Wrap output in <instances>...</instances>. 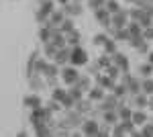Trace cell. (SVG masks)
I'll return each instance as SVG.
<instances>
[{
	"label": "cell",
	"instance_id": "cell-1",
	"mask_svg": "<svg viewBox=\"0 0 153 137\" xmlns=\"http://www.w3.org/2000/svg\"><path fill=\"white\" fill-rule=\"evenodd\" d=\"M98 131H100V123H98L96 119L82 121V133H84V137H94Z\"/></svg>",
	"mask_w": 153,
	"mask_h": 137
},
{
	"label": "cell",
	"instance_id": "cell-2",
	"mask_svg": "<svg viewBox=\"0 0 153 137\" xmlns=\"http://www.w3.org/2000/svg\"><path fill=\"white\" fill-rule=\"evenodd\" d=\"M70 61L74 66H84L88 61V55H86V51H84L82 47H74L70 53Z\"/></svg>",
	"mask_w": 153,
	"mask_h": 137
},
{
	"label": "cell",
	"instance_id": "cell-3",
	"mask_svg": "<svg viewBox=\"0 0 153 137\" xmlns=\"http://www.w3.org/2000/svg\"><path fill=\"white\" fill-rule=\"evenodd\" d=\"M59 76H61V80L65 82V84H70V86L80 78V74H78V70H76V68H63L61 72H59Z\"/></svg>",
	"mask_w": 153,
	"mask_h": 137
},
{
	"label": "cell",
	"instance_id": "cell-4",
	"mask_svg": "<svg viewBox=\"0 0 153 137\" xmlns=\"http://www.w3.org/2000/svg\"><path fill=\"white\" fill-rule=\"evenodd\" d=\"M131 103H133L135 109H145V106H149V96H147V94H143V92L131 94Z\"/></svg>",
	"mask_w": 153,
	"mask_h": 137
},
{
	"label": "cell",
	"instance_id": "cell-5",
	"mask_svg": "<svg viewBox=\"0 0 153 137\" xmlns=\"http://www.w3.org/2000/svg\"><path fill=\"white\" fill-rule=\"evenodd\" d=\"M112 59H114V66H117L120 72H127V70H129V59L123 55V53H117V51H114V53H112Z\"/></svg>",
	"mask_w": 153,
	"mask_h": 137
},
{
	"label": "cell",
	"instance_id": "cell-6",
	"mask_svg": "<svg viewBox=\"0 0 153 137\" xmlns=\"http://www.w3.org/2000/svg\"><path fill=\"white\" fill-rule=\"evenodd\" d=\"M131 121L135 123V127H137V125H145V123H147V115L143 113V109H137V111H133Z\"/></svg>",
	"mask_w": 153,
	"mask_h": 137
},
{
	"label": "cell",
	"instance_id": "cell-7",
	"mask_svg": "<svg viewBox=\"0 0 153 137\" xmlns=\"http://www.w3.org/2000/svg\"><path fill=\"white\" fill-rule=\"evenodd\" d=\"M96 82H98V86H100V88H104V90L114 86V80H112L108 74H104V76H100V74H98V76H96Z\"/></svg>",
	"mask_w": 153,
	"mask_h": 137
},
{
	"label": "cell",
	"instance_id": "cell-8",
	"mask_svg": "<svg viewBox=\"0 0 153 137\" xmlns=\"http://www.w3.org/2000/svg\"><path fill=\"white\" fill-rule=\"evenodd\" d=\"M88 94H90V100H102V98H104V88L92 86V88L88 90Z\"/></svg>",
	"mask_w": 153,
	"mask_h": 137
},
{
	"label": "cell",
	"instance_id": "cell-9",
	"mask_svg": "<svg viewBox=\"0 0 153 137\" xmlns=\"http://www.w3.org/2000/svg\"><path fill=\"white\" fill-rule=\"evenodd\" d=\"M141 92L147 96H153V80L151 78H143L141 80Z\"/></svg>",
	"mask_w": 153,
	"mask_h": 137
},
{
	"label": "cell",
	"instance_id": "cell-10",
	"mask_svg": "<svg viewBox=\"0 0 153 137\" xmlns=\"http://www.w3.org/2000/svg\"><path fill=\"white\" fill-rule=\"evenodd\" d=\"M25 106H29L31 111H33V109H37V106H41V100H39V96H35V94H29V96L25 98Z\"/></svg>",
	"mask_w": 153,
	"mask_h": 137
},
{
	"label": "cell",
	"instance_id": "cell-11",
	"mask_svg": "<svg viewBox=\"0 0 153 137\" xmlns=\"http://www.w3.org/2000/svg\"><path fill=\"white\" fill-rule=\"evenodd\" d=\"M139 72H141V76H143V78H149V76L153 74V66L149 64V61H147V64H143L141 68H139Z\"/></svg>",
	"mask_w": 153,
	"mask_h": 137
},
{
	"label": "cell",
	"instance_id": "cell-12",
	"mask_svg": "<svg viewBox=\"0 0 153 137\" xmlns=\"http://www.w3.org/2000/svg\"><path fill=\"white\" fill-rule=\"evenodd\" d=\"M110 137H127V131H125L120 125H117L114 129H112V135Z\"/></svg>",
	"mask_w": 153,
	"mask_h": 137
}]
</instances>
